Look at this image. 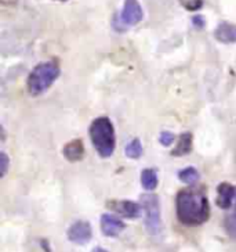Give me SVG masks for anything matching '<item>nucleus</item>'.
<instances>
[{
	"label": "nucleus",
	"instance_id": "nucleus-14",
	"mask_svg": "<svg viewBox=\"0 0 236 252\" xmlns=\"http://www.w3.org/2000/svg\"><path fill=\"white\" fill-rule=\"evenodd\" d=\"M199 178V172L193 166H188V168H184L183 171L178 172V179L188 186H193L195 183H198Z\"/></svg>",
	"mask_w": 236,
	"mask_h": 252
},
{
	"label": "nucleus",
	"instance_id": "nucleus-11",
	"mask_svg": "<svg viewBox=\"0 0 236 252\" xmlns=\"http://www.w3.org/2000/svg\"><path fill=\"white\" fill-rule=\"evenodd\" d=\"M62 154L65 157V159L69 162H78L81 161L84 157V144L80 139H75V140L69 141L64 146Z\"/></svg>",
	"mask_w": 236,
	"mask_h": 252
},
{
	"label": "nucleus",
	"instance_id": "nucleus-2",
	"mask_svg": "<svg viewBox=\"0 0 236 252\" xmlns=\"http://www.w3.org/2000/svg\"><path fill=\"white\" fill-rule=\"evenodd\" d=\"M89 134L94 149L101 158H109L115 153V127L108 117H98L94 119L90 125Z\"/></svg>",
	"mask_w": 236,
	"mask_h": 252
},
{
	"label": "nucleus",
	"instance_id": "nucleus-9",
	"mask_svg": "<svg viewBox=\"0 0 236 252\" xmlns=\"http://www.w3.org/2000/svg\"><path fill=\"white\" fill-rule=\"evenodd\" d=\"M236 197V187L231 183H221L217 187V207L229 209Z\"/></svg>",
	"mask_w": 236,
	"mask_h": 252
},
{
	"label": "nucleus",
	"instance_id": "nucleus-19",
	"mask_svg": "<svg viewBox=\"0 0 236 252\" xmlns=\"http://www.w3.org/2000/svg\"><path fill=\"white\" fill-rule=\"evenodd\" d=\"M8 165H10V158L4 151H1L0 153V176L1 178L6 176V173L8 171Z\"/></svg>",
	"mask_w": 236,
	"mask_h": 252
},
{
	"label": "nucleus",
	"instance_id": "nucleus-17",
	"mask_svg": "<svg viewBox=\"0 0 236 252\" xmlns=\"http://www.w3.org/2000/svg\"><path fill=\"white\" fill-rule=\"evenodd\" d=\"M180 3L188 11H198L203 7V0H180Z\"/></svg>",
	"mask_w": 236,
	"mask_h": 252
},
{
	"label": "nucleus",
	"instance_id": "nucleus-8",
	"mask_svg": "<svg viewBox=\"0 0 236 252\" xmlns=\"http://www.w3.org/2000/svg\"><path fill=\"white\" fill-rule=\"evenodd\" d=\"M126 224L119 218L111 215V214H104L101 216V231L105 237H118L119 234L125 230Z\"/></svg>",
	"mask_w": 236,
	"mask_h": 252
},
{
	"label": "nucleus",
	"instance_id": "nucleus-13",
	"mask_svg": "<svg viewBox=\"0 0 236 252\" xmlns=\"http://www.w3.org/2000/svg\"><path fill=\"white\" fill-rule=\"evenodd\" d=\"M157 183H159V179H157V173L155 169L147 168L141 172V185L147 191H154L157 187Z\"/></svg>",
	"mask_w": 236,
	"mask_h": 252
},
{
	"label": "nucleus",
	"instance_id": "nucleus-20",
	"mask_svg": "<svg viewBox=\"0 0 236 252\" xmlns=\"http://www.w3.org/2000/svg\"><path fill=\"white\" fill-rule=\"evenodd\" d=\"M192 24L195 25V28H198V30H203V28H205V25H206V21H205L203 15H195V17L192 18Z\"/></svg>",
	"mask_w": 236,
	"mask_h": 252
},
{
	"label": "nucleus",
	"instance_id": "nucleus-18",
	"mask_svg": "<svg viewBox=\"0 0 236 252\" xmlns=\"http://www.w3.org/2000/svg\"><path fill=\"white\" fill-rule=\"evenodd\" d=\"M159 141H160V144L164 146V147H170V146L176 141V134L171 133V132H169V130L162 132L160 136H159Z\"/></svg>",
	"mask_w": 236,
	"mask_h": 252
},
{
	"label": "nucleus",
	"instance_id": "nucleus-16",
	"mask_svg": "<svg viewBox=\"0 0 236 252\" xmlns=\"http://www.w3.org/2000/svg\"><path fill=\"white\" fill-rule=\"evenodd\" d=\"M225 229L228 231V234L231 238L236 240V202L235 208H234V212L225 218Z\"/></svg>",
	"mask_w": 236,
	"mask_h": 252
},
{
	"label": "nucleus",
	"instance_id": "nucleus-10",
	"mask_svg": "<svg viewBox=\"0 0 236 252\" xmlns=\"http://www.w3.org/2000/svg\"><path fill=\"white\" fill-rule=\"evenodd\" d=\"M214 37L225 45L236 43V25L232 23H227V21L220 23L214 31Z\"/></svg>",
	"mask_w": 236,
	"mask_h": 252
},
{
	"label": "nucleus",
	"instance_id": "nucleus-21",
	"mask_svg": "<svg viewBox=\"0 0 236 252\" xmlns=\"http://www.w3.org/2000/svg\"><path fill=\"white\" fill-rule=\"evenodd\" d=\"M61 1H64V0H61Z\"/></svg>",
	"mask_w": 236,
	"mask_h": 252
},
{
	"label": "nucleus",
	"instance_id": "nucleus-1",
	"mask_svg": "<svg viewBox=\"0 0 236 252\" xmlns=\"http://www.w3.org/2000/svg\"><path fill=\"white\" fill-rule=\"evenodd\" d=\"M177 219L184 226L195 227L210 218V204L205 194L198 190H181L176 197Z\"/></svg>",
	"mask_w": 236,
	"mask_h": 252
},
{
	"label": "nucleus",
	"instance_id": "nucleus-4",
	"mask_svg": "<svg viewBox=\"0 0 236 252\" xmlns=\"http://www.w3.org/2000/svg\"><path fill=\"white\" fill-rule=\"evenodd\" d=\"M141 205L144 209L145 218V229L149 236L159 241L163 237V224L160 216V201L156 194H142L141 195Z\"/></svg>",
	"mask_w": 236,
	"mask_h": 252
},
{
	"label": "nucleus",
	"instance_id": "nucleus-6",
	"mask_svg": "<svg viewBox=\"0 0 236 252\" xmlns=\"http://www.w3.org/2000/svg\"><path fill=\"white\" fill-rule=\"evenodd\" d=\"M68 240L71 243L78 245L89 244V241L93 237V229L91 224L86 220H78L75 222L67 231Z\"/></svg>",
	"mask_w": 236,
	"mask_h": 252
},
{
	"label": "nucleus",
	"instance_id": "nucleus-7",
	"mask_svg": "<svg viewBox=\"0 0 236 252\" xmlns=\"http://www.w3.org/2000/svg\"><path fill=\"white\" fill-rule=\"evenodd\" d=\"M144 18V11L140 6L138 0H125V6L120 14V21L129 25V27H134L137 24H140Z\"/></svg>",
	"mask_w": 236,
	"mask_h": 252
},
{
	"label": "nucleus",
	"instance_id": "nucleus-12",
	"mask_svg": "<svg viewBox=\"0 0 236 252\" xmlns=\"http://www.w3.org/2000/svg\"><path fill=\"white\" fill-rule=\"evenodd\" d=\"M192 151V133L191 132H184L178 137L176 147L171 150L173 157H185Z\"/></svg>",
	"mask_w": 236,
	"mask_h": 252
},
{
	"label": "nucleus",
	"instance_id": "nucleus-3",
	"mask_svg": "<svg viewBox=\"0 0 236 252\" xmlns=\"http://www.w3.org/2000/svg\"><path fill=\"white\" fill-rule=\"evenodd\" d=\"M59 65L57 61H45L37 64L28 76V90L30 94L39 96L50 89L59 76Z\"/></svg>",
	"mask_w": 236,
	"mask_h": 252
},
{
	"label": "nucleus",
	"instance_id": "nucleus-15",
	"mask_svg": "<svg viewBox=\"0 0 236 252\" xmlns=\"http://www.w3.org/2000/svg\"><path fill=\"white\" fill-rule=\"evenodd\" d=\"M126 157L130 158V159H138L142 153H144V149H142V144H141L140 139H133L131 141L127 143L125 149Z\"/></svg>",
	"mask_w": 236,
	"mask_h": 252
},
{
	"label": "nucleus",
	"instance_id": "nucleus-5",
	"mask_svg": "<svg viewBox=\"0 0 236 252\" xmlns=\"http://www.w3.org/2000/svg\"><path fill=\"white\" fill-rule=\"evenodd\" d=\"M106 207L113 212H116L118 215L127 218V219H138L142 214V211H144L141 204L130 200L108 201Z\"/></svg>",
	"mask_w": 236,
	"mask_h": 252
}]
</instances>
